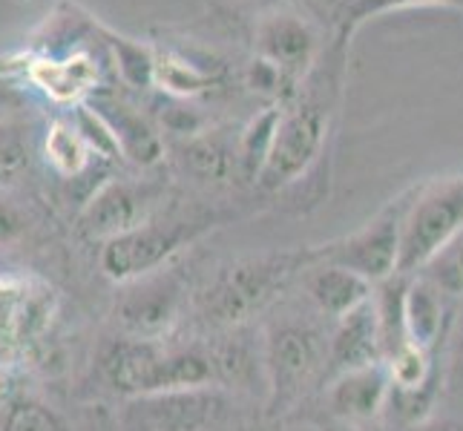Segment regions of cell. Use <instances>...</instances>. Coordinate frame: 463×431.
<instances>
[{
    "mask_svg": "<svg viewBox=\"0 0 463 431\" xmlns=\"http://www.w3.org/2000/svg\"><path fill=\"white\" fill-rule=\"evenodd\" d=\"M35 138L32 121H0V187L12 190L32 167Z\"/></svg>",
    "mask_w": 463,
    "mask_h": 431,
    "instance_id": "cb8c5ba5",
    "label": "cell"
},
{
    "mask_svg": "<svg viewBox=\"0 0 463 431\" xmlns=\"http://www.w3.org/2000/svg\"><path fill=\"white\" fill-rule=\"evenodd\" d=\"M43 158L46 164L52 167L55 175H61L63 182H75V179H84L95 170V153L87 147V141L81 138V133L75 130L72 118H52L46 124V133H43Z\"/></svg>",
    "mask_w": 463,
    "mask_h": 431,
    "instance_id": "ffe728a7",
    "label": "cell"
},
{
    "mask_svg": "<svg viewBox=\"0 0 463 431\" xmlns=\"http://www.w3.org/2000/svg\"><path fill=\"white\" fill-rule=\"evenodd\" d=\"M219 225L213 213H158L147 225L101 245L99 265L107 279L127 285L170 265L184 248Z\"/></svg>",
    "mask_w": 463,
    "mask_h": 431,
    "instance_id": "277c9868",
    "label": "cell"
},
{
    "mask_svg": "<svg viewBox=\"0 0 463 431\" xmlns=\"http://www.w3.org/2000/svg\"><path fill=\"white\" fill-rule=\"evenodd\" d=\"M32 55L29 52H12V55H0V75H12V72H24L29 67Z\"/></svg>",
    "mask_w": 463,
    "mask_h": 431,
    "instance_id": "4dcf8cb0",
    "label": "cell"
},
{
    "mask_svg": "<svg viewBox=\"0 0 463 431\" xmlns=\"http://www.w3.org/2000/svg\"><path fill=\"white\" fill-rule=\"evenodd\" d=\"M389 394H392V379L386 362H374L365 365V369L337 374L326 382L328 417L354 428L369 426L389 406Z\"/></svg>",
    "mask_w": 463,
    "mask_h": 431,
    "instance_id": "5bb4252c",
    "label": "cell"
},
{
    "mask_svg": "<svg viewBox=\"0 0 463 431\" xmlns=\"http://www.w3.org/2000/svg\"><path fill=\"white\" fill-rule=\"evenodd\" d=\"M24 78L43 101L72 109L87 104L101 89V63L90 50L67 55H32Z\"/></svg>",
    "mask_w": 463,
    "mask_h": 431,
    "instance_id": "7c38bea8",
    "label": "cell"
},
{
    "mask_svg": "<svg viewBox=\"0 0 463 431\" xmlns=\"http://www.w3.org/2000/svg\"><path fill=\"white\" fill-rule=\"evenodd\" d=\"M222 411L225 397L211 386L136 397L130 400L127 420L141 431H211Z\"/></svg>",
    "mask_w": 463,
    "mask_h": 431,
    "instance_id": "8fae6325",
    "label": "cell"
},
{
    "mask_svg": "<svg viewBox=\"0 0 463 431\" xmlns=\"http://www.w3.org/2000/svg\"><path fill=\"white\" fill-rule=\"evenodd\" d=\"M357 431H383V428H377V426L369 423V426H357Z\"/></svg>",
    "mask_w": 463,
    "mask_h": 431,
    "instance_id": "836d02e7",
    "label": "cell"
},
{
    "mask_svg": "<svg viewBox=\"0 0 463 431\" xmlns=\"http://www.w3.org/2000/svg\"><path fill=\"white\" fill-rule=\"evenodd\" d=\"M443 291L426 276L414 274L406 291V333L409 342L432 351L443 333Z\"/></svg>",
    "mask_w": 463,
    "mask_h": 431,
    "instance_id": "7402d4cb",
    "label": "cell"
},
{
    "mask_svg": "<svg viewBox=\"0 0 463 431\" xmlns=\"http://www.w3.org/2000/svg\"><path fill=\"white\" fill-rule=\"evenodd\" d=\"M314 428L317 431H343V428H337V423H317Z\"/></svg>",
    "mask_w": 463,
    "mask_h": 431,
    "instance_id": "d6a6232c",
    "label": "cell"
},
{
    "mask_svg": "<svg viewBox=\"0 0 463 431\" xmlns=\"http://www.w3.org/2000/svg\"><path fill=\"white\" fill-rule=\"evenodd\" d=\"M222 81V67L204 63L182 50H156V87L170 98H196Z\"/></svg>",
    "mask_w": 463,
    "mask_h": 431,
    "instance_id": "d6986e66",
    "label": "cell"
},
{
    "mask_svg": "<svg viewBox=\"0 0 463 431\" xmlns=\"http://www.w3.org/2000/svg\"><path fill=\"white\" fill-rule=\"evenodd\" d=\"M302 287H306L311 305L319 314H328L334 323L360 308L363 302H369L374 294V285L354 274V270L319 259L302 274Z\"/></svg>",
    "mask_w": 463,
    "mask_h": 431,
    "instance_id": "e0dca14e",
    "label": "cell"
},
{
    "mask_svg": "<svg viewBox=\"0 0 463 431\" xmlns=\"http://www.w3.org/2000/svg\"><path fill=\"white\" fill-rule=\"evenodd\" d=\"M279 116L282 107H265L262 113L253 116L245 130L236 138V164H239V175L245 182H257L260 173L268 164V155L274 150V138H277V126H279Z\"/></svg>",
    "mask_w": 463,
    "mask_h": 431,
    "instance_id": "603a6c76",
    "label": "cell"
},
{
    "mask_svg": "<svg viewBox=\"0 0 463 431\" xmlns=\"http://www.w3.org/2000/svg\"><path fill=\"white\" fill-rule=\"evenodd\" d=\"M418 187L406 190L397 199H392L383 211L365 221V225L343 239H334L328 245H317L314 253L319 262H331L360 274L372 285L389 279L397 274V259H401V236L403 221L414 201Z\"/></svg>",
    "mask_w": 463,
    "mask_h": 431,
    "instance_id": "52a82bcc",
    "label": "cell"
},
{
    "mask_svg": "<svg viewBox=\"0 0 463 431\" xmlns=\"http://www.w3.org/2000/svg\"><path fill=\"white\" fill-rule=\"evenodd\" d=\"M328 340L306 323H277L265 337L262 369L268 379V414H288L311 386L326 382Z\"/></svg>",
    "mask_w": 463,
    "mask_h": 431,
    "instance_id": "5b68a950",
    "label": "cell"
},
{
    "mask_svg": "<svg viewBox=\"0 0 463 431\" xmlns=\"http://www.w3.org/2000/svg\"><path fill=\"white\" fill-rule=\"evenodd\" d=\"M179 164L196 182L222 184L239 175L236 164V141H225L219 133L202 130L179 144Z\"/></svg>",
    "mask_w": 463,
    "mask_h": 431,
    "instance_id": "ac0fdd59",
    "label": "cell"
},
{
    "mask_svg": "<svg viewBox=\"0 0 463 431\" xmlns=\"http://www.w3.org/2000/svg\"><path fill=\"white\" fill-rule=\"evenodd\" d=\"M409 431H463V423L458 420H435V417H429L418 426H411Z\"/></svg>",
    "mask_w": 463,
    "mask_h": 431,
    "instance_id": "1f68e13d",
    "label": "cell"
},
{
    "mask_svg": "<svg viewBox=\"0 0 463 431\" xmlns=\"http://www.w3.org/2000/svg\"><path fill=\"white\" fill-rule=\"evenodd\" d=\"M386 369H389L392 389L401 391H418L438 379L432 351L414 342H403L392 357H386Z\"/></svg>",
    "mask_w": 463,
    "mask_h": 431,
    "instance_id": "d4e9b609",
    "label": "cell"
},
{
    "mask_svg": "<svg viewBox=\"0 0 463 431\" xmlns=\"http://www.w3.org/2000/svg\"><path fill=\"white\" fill-rule=\"evenodd\" d=\"M411 6H460L463 0H345L343 9L337 12V35L351 38L354 32L365 23L377 18V14H386L394 9H411Z\"/></svg>",
    "mask_w": 463,
    "mask_h": 431,
    "instance_id": "4316f807",
    "label": "cell"
},
{
    "mask_svg": "<svg viewBox=\"0 0 463 431\" xmlns=\"http://www.w3.org/2000/svg\"><path fill=\"white\" fill-rule=\"evenodd\" d=\"M463 233V175L420 184L403 221L397 274H420Z\"/></svg>",
    "mask_w": 463,
    "mask_h": 431,
    "instance_id": "8992f818",
    "label": "cell"
},
{
    "mask_svg": "<svg viewBox=\"0 0 463 431\" xmlns=\"http://www.w3.org/2000/svg\"><path fill=\"white\" fill-rule=\"evenodd\" d=\"M167 184L162 179H104L78 211V233L90 242L130 233L165 211Z\"/></svg>",
    "mask_w": 463,
    "mask_h": 431,
    "instance_id": "ba28073f",
    "label": "cell"
},
{
    "mask_svg": "<svg viewBox=\"0 0 463 431\" xmlns=\"http://www.w3.org/2000/svg\"><path fill=\"white\" fill-rule=\"evenodd\" d=\"M99 32L107 50V61L113 63V70L124 87H130L136 92L156 87V46L138 38H127L104 23L99 26Z\"/></svg>",
    "mask_w": 463,
    "mask_h": 431,
    "instance_id": "44dd1931",
    "label": "cell"
},
{
    "mask_svg": "<svg viewBox=\"0 0 463 431\" xmlns=\"http://www.w3.org/2000/svg\"><path fill=\"white\" fill-rule=\"evenodd\" d=\"M348 38L337 35L326 58L317 61L311 75L302 81L297 95L282 107L274 150L260 173L257 184L268 193H282L306 179L317 167H326V144L331 136L334 113L343 89V63Z\"/></svg>",
    "mask_w": 463,
    "mask_h": 431,
    "instance_id": "6da1fadb",
    "label": "cell"
},
{
    "mask_svg": "<svg viewBox=\"0 0 463 431\" xmlns=\"http://www.w3.org/2000/svg\"><path fill=\"white\" fill-rule=\"evenodd\" d=\"M317 262L314 248H291V250H265L250 257L233 259L222 267L216 279L202 294V316L213 328H236L268 308L294 276L306 274Z\"/></svg>",
    "mask_w": 463,
    "mask_h": 431,
    "instance_id": "7a4b0ae2",
    "label": "cell"
},
{
    "mask_svg": "<svg viewBox=\"0 0 463 431\" xmlns=\"http://www.w3.org/2000/svg\"><path fill=\"white\" fill-rule=\"evenodd\" d=\"M167 345L162 340L121 337L113 340L101 354V374L116 394L136 400V397L162 394Z\"/></svg>",
    "mask_w": 463,
    "mask_h": 431,
    "instance_id": "4fadbf2b",
    "label": "cell"
},
{
    "mask_svg": "<svg viewBox=\"0 0 463 431\" xmlns=\"http://www.w3.org/2000/svg\"><path fill=\"white\" fill-rule=\"evenodd\" d=\"M32 219L26 207L14 199L6 187H0V248H12L26 239Z\"/></svg>",
    "mask_w": 463,
    "mask_h": 431,
    "instance_id": "f546056e",
    "label": "cell"
},
{
    "mask_svg": "<svg viewBox=\"0 0 463 431\" xmlns=\"http://www.w3.org/2000/svg\"><path fill=\"white\" fill-rule=\"evenodd\" d=\"M420 276L438 285L443 294L463 296V233L455 239V242L446 245L438 257L420 270Z\"/></svg>",
    "mask_w": 463,
    "mask_h": 431,
    "instance_id": "f1b7e54d",
    "label": "cell"
},
{
    "mask_svg": "<svg viewBox=\"0 0 463 431\" xmlns=\"http://www.w3.org/2000/svg\"><path fill=\"white\" fill-rule=\"evenodd\" d=\"M374 362H383V340H380L374 299H369L351 314L340 316L337 325H334L331 340H328L326 382L337 374L365 369V365H374Z\"/></svg>",
    "mask_w": 463,
    "mask_h": 431,
    "instance_id": "2e32d148",
    "label": "cell"
},
{
    "mask_svg": "<svg viewBox=\"0 0 463 431\" xmlns=\"http://www.w3.org/2000/svg\"><path fill=\"white\" fill-rule=\"evenodd\" d=\"M70 118H72L75 130L81 133V138L87 141V147L95 153V158H99V162H107V164L109 162H121V147H118L113 130H109L107 121L99 113H95L90 104L72 107Z\"/></svg>",
    "mask_w": 463,
    "mask_h": 431,
    "instance_id": "83f0119b",
    "label": "cell"
},
{
    "mask_svg": "<svg viewBox=\"0 0 463 431\" xmlns=\"http://www.w3.org/2000/svg\"><path fill=\"white\" fill-rule=\"evenodd\" d=\"M87 104L107 121L109 130H113L121 147V158L133 162L141 170H153L156 164L165 162V141L138 107H133L130 101L107 87L95 92Z\"/></svg>",
    "mask_w": 463,
    "mask_h": 431,
    "instance_id": "9a60e30c",
    "label": "cell"
},
{
    "mask_svg": "<svg viewBox=\"0 0 463 431\" xmlns=\"http://www.w3.org/2000/svg\"><path fill=\"white\" fill-rule=\"evenodd\" d=\"M61 311L58 287L38 274H0V377L35 360Z\"/></svg>",
    "mask_w": 463,
    "mask_h": 431,
    "instance_id": "3957f363",
    "label": "cell"
},
{
    "mask_svg": "<svg viewBox=\"0 0 463 431\" xmlns=\"http://www.w3.org/2000/svg\"><path fill=\"white\" fill-rule=\"evenodd\" d=\"M0 431H72L61 414L41 397H14L0 414Z\"/></svg>",
    "mask_w": 463,
    "mask_h": 431,
    "instance_id": "484cf974",
    "label": "cell"
},
{
    "mask_svg": "<svg viewBox=\"0 0 463 431\" xmlns=\"http://www.w3.org/2000/svg\"><path fill=\"white\" fill-rule=\"evenodd\" d=\"M253 55L274 63L282 72L285 92H288L285 104H288L317 67V61L323 58V46H319L317 26L306 14L291 6H274L262 12L253 26Z\"/></svg>",
    "mask_w": 463,
    "mask_h": 431,
    "instance_id": "9c48e42d",
    "label": "cell"
},
{
    "mask_svg": "<svg viewBox=\"0 0 463 431\" xmlns=\"http://www.w3.org/2000/svg\"><path fill=\"white\" fill-rule=\"evenodd\" d=\"M184 302V276L173 262L162 270L121 285L116 299V323L124 337L162 340L170 325L179 319Z\"/></svg>",
    "mask_w": 463,
    "mask_h": 431,
    "instance_id": "30bf717a",
    "label": "cell"
}]
</instances>
